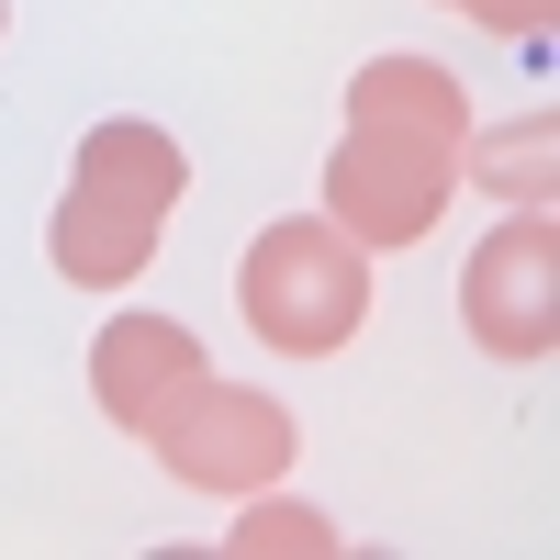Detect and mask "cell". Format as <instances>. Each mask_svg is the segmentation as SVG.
Masks as SVG:
<instances>
[{"label": "cell", "instance_id": "cell-1", "mask_svg": "<svg viewBox=\"0 0 560 560\" xmlns=\"http://www.w3.org/2000/svg\"><path fill=\"white\" fill-rule=\"evenodd\" d=\"M179 191H191V158H179V135L135 124V113L90 124V135H79V168H68V191H57V213H45V258H57V280H79V292H124V280L158 258Z\"/></svg>", "mask_w": 560, "mask_h": 560}, {"label": "cell", "instance_id": "cell-5", "mask_svg": "<svg viewBox=\"0 0 560 560\" xmlns=\"http://www.w3.org/2000/svg\"><path fill=\"white\" fill-rule=\"evenodd\" d=\"M459 325H471V348L516 359V370L549 359V337H560V236H549V213H504L471 247V269H459Z\"/></svg>", "mask_w": 560, "mask_h": 560}, {"label": "cell", "instance_id": "cell-4", "mask_svg": "<svg viewBox=\"0 0 560 560\" xmlns=\"http://www.w3.org/2000/svg\"><path fill=\"white\" fill-rule=\"evenodd\" d=\"M135 438L158 448V471H168V482L224 493V504H236V493H269L280 471H292V448H303V438H292V415H280L269 393L213 382V370H202V382L179 393V404H158Z\"/></svg>", "mask_w": 560, "mask_h": 560}, {"label": "cell", "instance_id": "cell-2", "mask_svg": "<svg viewBox=\"0 0 560 560\" xmlns=\"http://www.w3.org/2000/svg\"><path fill=\"white\" fill-rule=\"evenodd\" d=\"M236 314L247 337L280 359H337L370 325V247L325 213H280L258 224V247L236 258Z\"/></svg>", "mask_w": 560, "mask_h": 560}, {"label": "cell", "instance_id": "cell-6", "mask_svg": "<svg viewBox=\"0 0 560 560\" xmlns=\"http://www.w3.org/2000/svg\"><path fill=\"white\" fill-rule=\"evenodd\" d=\"M202 382V337L179 314H113L102 337H90V404L113 415V427H147L158 404H179Z\"/></svg>", "mask_w": 560, "mask_h": 560}, {"label": "cell", "instance_id": "cell-3", "mask_svg": "<svg viewBox=\"0 0 560 560\" xmlns=\"http://www.w3.org/2000/svg\"><path fill=\"white\" fill-rule=\"evenodd\" d=\"M459 191V147L448 135H404V124H337V158H325V224L382 258L438 236V213Z\"/></svg>", "mask_w": 560, "mask_h": 560}, {"label": "cell", "instance_id": "cell-9", "mask_svg": "<svg viewBox=\"0 0 560 560\" xmlns=\"http://www.w3.org/2000/svg\"><path fill=\"white\" fill-rule=\"evenodd\" d=\"M448 12H471V23H482V34H504V45H516V34L538 45V34H549V0H448Z\"/></svg>", "mask_w": 560, "mask_h": 560}, {"label": "cell", "instance_id": "cell-8", "mask_svg": "<svg viewBox=\"0 0 560 560\" xmlns=\"http://www.w3.org/2000/svg\"><path fill=\"white\" fill-rule=\"evenodd\" d=\"M236 504H247V516L224 527V549H236V560H337V549H348L314 504H280V493H236Z\"/></svg>", "mask_w": 560, "mask_h": 560}, {"label": "cell", "instance_id": "cell-7", "mask_svg": "<svg viewBox=\"0 0 560 560\" xmlns=\"http://www.w3.org/2000/svg\"><path fill=\"white\" fill-rule=\"evenodd\" d=\"M549 158H560V124L527 113V124H504V135H471V147H459V179H482L504 213H549V179H560Z\"/></svg>", "mask_w": 560, "mask_h": 560}, {"label": "cell", "instance_id": "cell-10", "mask_svg": "<svg viewBox=\"0 0 560 560\" xmlns=\"http://www.w3.org/2000/svg\"><path fill=\"white\" fill-rule=\"evenodd\" d=\"M0 23H12V0H0Z\"/></svg>", "mask_w": 560, "mask_h": 560}]
</instances>
